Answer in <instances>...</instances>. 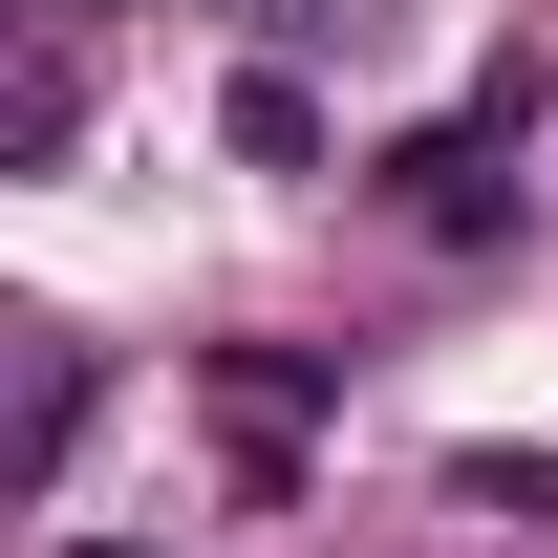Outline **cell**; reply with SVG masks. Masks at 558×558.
<instances>
[{
	"mask_svg": "<svg viewBox=\"0 0 558 558\" xmlns=\"http://www.w3.org/2000/svg\"><path fill=\"white\" fill-rule=\"evenodd\" d=\"M65 451H86V344L22 323V494H65Z\"/></svg>",
	"mask_w": 558,
	"mask_h": 558,
	"instance_id": "2",
	"label": "cell"
},
{
	"mask_svg": "<svg viewBox=\"0 0 558 558\" xmlns=\"http://www.w3.org/2000/svg\"><path fill=\"white\" fill-rule=\"evenodd\" d=\"M236 150H258V172H301V150H323V86L258 65V86H236Z\"/></svg>",
	"mask_w": 558,
	"mask_h": 558,
	"instance_id": "4",
	"label": "cell"
},
{
	"mask_svg": "<svg viewBox=\"0 0 558 558\" xmlns=\"http://www.w3.org/2000/svg\"><path fill=\"white\" fill-rule=\"evenodd\" d=\"M494 130H515V86H494L473 130H429V150H409V215H429V236H494V215H515V172H494Z\"/></svg>",
	"mask_w": 558,
	"mask_h": 558,
	"instance_id": "1",
	"label": "cell"
},
{
	"mask_svg": "<svg viewBox=\"0 0 558 558\" xmlns=\"http://www.w3.org/2000/svg\"><path fill=\"white\" fill-rule=\"evenodd\" d=\"M215 409L258 429V473H279V451H301V409H323V365H301V344H215Z\"/></svg>",
	"mask_w": 558,
	"mask_h": 558,
	"instance_id": "3",
	"label": "cell"
},
{
	"mask_svg": "<svg viewBox=\"0 0 558 558\" xmlns=\"http://www.w3.org/2000/svg\"><path fill=\"white\" fill-rule=\"evenodd\" d=\"M86 558H108V537H86Z\"/></svg>",
	"mask_w": 558,
	"mask_h": 558,
	"instance_id": "6",
	"label": "cell"
},
{
	"mask_svg": "<svg viewBox=\"0 0 558 558\" xmlns=\"http://www.w3.org/2000/svg\"><path fill=\"white\" fill-rule=\"evenodd\" d=\"M65 130H86V65H65V44H44V65H22V108H0V150L44 172V150H65Z\"/></svg>",
	"mask_w": 558,
	"mask_h": 558,
	"instance_id": "5",
	"label": "cell"
}]
</instances>
